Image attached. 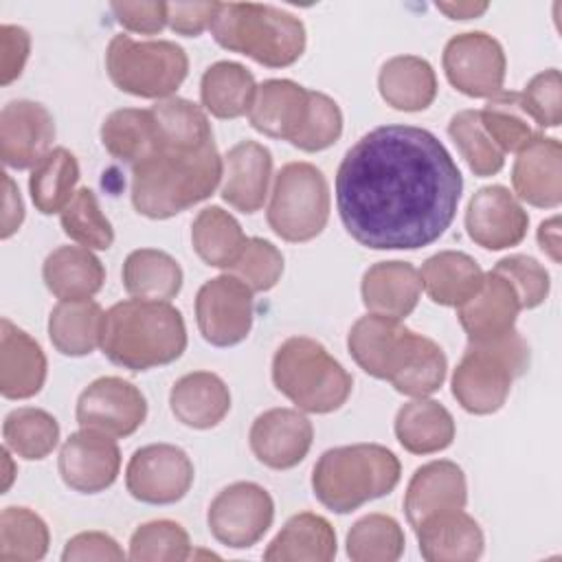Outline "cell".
Masks as SVG:
<instances>
[{
	"label": "cell",
	"instance_id": "cell-32",
	"mask_svg": "<svg viewBox=\"0 0 562 562\" xmlns=\"http://www.w3.org/2000/svg\"><path fill=\"white\" fill-rule=\"evenodd\" d=\"M419 279L422 290L432 303L459 307L479 292L485 272L470 255L459 250H441L422 263Z\"/></svg>",
	"mask_w": 562,
	"mask_h": 562
},
{
	"label": "cell",
	"instance_id": "cell-16",
	"mask_svg": "<svg viewBox=\"0 0 562 562\" xmlns=\"http://www.w3.org/2000/svg\"><path fill=\"white\" fill-rule=\"evenodd\" d=\"M57 470L70 490L79 494H99L114 485L121 472V450L114 437L81 428L61 443Z\"/></svg>",
	"mask_w": 562,
	"mask_h": 562
},
{
	"label": "cell",
	"instance_id": "cell-31",
	"mask_svg": "<svg viewBox=\"0 0 562 562\" xmlns=\"http://www.w3.org/2000/svg\"><path fill=\"white\" fill-rule=\"evenodd\" d=\"M378 90L393 110L422 112L437 97V75L424 57L395 55L382 64Z\"/></svg>",
	"mask_w": 562,
	"mask_h": 562
},
{
	"label": "cell",
	"instance_id": "cell-25",
	"mask_svg": "<svg viewBox=\"0 0 562 562\" xmlns=\"http://www.w3.org/2000/svg\"><path fill=\"white\" fill-rule=\"evenodd\" d=\"M310 110V90L292 79H266L248 110L250 125L270 138L292 143Z\"/></svg>",
	"mask_w": 562,
	"mask_h": 562
},
{
	"label": "cell",
	"instance_id": "cell-13",
	"mask_svg": "<svg viewBox=\"0 0 562 562\" xmlns=\"http://www.w3.org/2000/svg\"><path fill=\"white\" fill-rule=\"evenodd\" d=\"M443 72L452 88L472 99H490L505 83V50L501 42L483 31L459 33L443 48Z\"/></svg>",
	"mask_w": 562,
	"mask_h": 562
},
{
	"label": "cell",
	"instance_id": "cell-11",
	"mask_svg": "<svg viewBox=\"0 0 562 562\" xmlns=\"http://www.w3.org/2000/svg\"><path fill=\"white\" fill-rule=\"evenodd\" d=\"M274 520V501L266 487L252 481H237L217 492L206 512L211 536L231 549H250Z\"/></svg>",
	"mask_w": 562,
	"mask_h": 562
},
{
	"label": "cell",
	"instance_id": "cell-46",
	"mask_svg": "<svg viewBox=\"0 0 562 562\" xmlns=\"http://www.w3.org/2000/svg\"><path fill=\"white\" fill-rule=\"evenodd\" d=\"M59 222L64 233L83 248L108 250L114 241V228L88 187L77 189L75 198L59 213Z\"/></svg>",
	"mask_w": 562,
	"mask_h": 562
},
{
	"label": "cell",
	"instance_id": "cell-15",
	"mask_svg": "<svg viewBox=\"0 0 562 562\" xmlns=\"http://www.w3.org/2000/svg\"><path fill=\"white\" fill-rule=\"evenodd\" d=\"M75 415L81 428L130 437L147 417V400L136 384L119 375H103L81 391Z\"/></svg>",
	"mask_w": 562,
	"mask_h": 562
},
{
	"label": "cell",
	"instance_id": "cell-50",
	"mask_svg": "<svg viewBox=\"0 0 562 562\" xmlns=\"http://www.w3.org/2000/svg\"><path fill=\"white\" fill-rule=\"evenodd\" d=\"M492 270L512 283L518 294L520 310H533L547 301L551 281L547 268L538 259L529 255H509L503 257Z\"/></svg>",
	"mask_w": 562,
	"mask_h": 562
},
{
	"label": "cell",
	"instance_id": "cell-21",
	"mask_svg": "<svg viewBox=\"0 0 562 562\" xmlns=\"http://www.w3.org/2000/svg\"><path fill=\"white\" fill-rule=\"evenodd\" d=\"M514 193L538 209H558L562 202V145L538 134L522 147L512 167Z\"/></svg>",
	"mask_w": 562,
	"mask_h": 562
},
{
	"label": "cell",
	"instance_id": "cell-14",
	"mask_svg": "<svg viewBox=\"0 0 562 562\" xmlns=\"http://www.w3.org/2000/svg\"><path fill=\"white\" fill-rule=\"evenodd\" d=\"M193 476V463L182 448L173 443H149L130 457L125 487L140 503L171 505L187 496Z\"/></svg>",
	"mask_w": 562,
	"mask_h": 562
},
{
	"label": "cell",
	"instance_id": "cell-37",
	"mask_svg": "<svg viewBox=\"0 0 562 562\" xmlns=\"http://www.w3.org/2000/svg\"><path fill=\"white\" fill-rule=\"evenodd\" d=\"M121 277L130 296L154 301L173 299L184 281L180 263L158 248L132 250L123 261Z\"/></svg>",
	"mask_w": 562,
	"mask_h": 562
},
{
	"label": "cell",
	"instance_id": "cell-44",
	"mask_svg": "<svg viewBox=\"0 0 562 562\" xmlns=\"http://www.w3.org/2000/svg\"><path fill=\"white\" fill-rule=\"evenodd\" d=\"M347 555L353 562H395L404 553V529L389 514H367L347 531Z\"/></svg>",
	"mask_w": 562,
	"mask_h": 562
},
{
	"label": "cell",
	"instance_id": "cell-45",
	"mask_svg": "<svg viewBox=\"0 0 562 562\" xmlns=\"http://www.w3.org/2000/svg\"><path fill=\"white\" fill-rule=\"evenodd\" d=\"M448 134L474 176L487 178L503 169L505 154L483 130L479 110L457 112L448 123Z\"/></svg>",
	"mask_w": 562,
	"mask_h": 562
},
{
	"label": "cell",
	"instance_id": "cell-2",
	"mask_svg": "<svg viewBox=\"0 0 562 562\" xmlns=\"http://www.w3.org/2000/svg\"><path fill=\"white\" fill-rule=\"evenodd\" d=\"M347 349L364 373L391 382L408 397H428L446 380L443 349L391 316H360L349 329Z\"/></svg>",
	"mask_w": 562,
	"mask_h": 562
},
{
	"label": "cell",
	"instance_id": "cell-33",
	"mask_svg": "<svg viewBox=\"0 0 562 562\" xmlns=\"http://www.w3.org/2000/svg\"><path fill=\"white\" fill-rule=\"evenodd\" d=\"M158 136V151L195 154L213 143V130L206 112L180 97L156 101L149 108Z\"/></svg>",
	"mask_w": 562,
	"mask_h": 562
},
{
	"label": "cell",
	"instance_id": "cell-53",
	"mask_svg": "<svg viewBox=\"0 0 562 562\" xmlns=\"http://www.w3.org/2000/svg\"><path fill=\"white\" fill-rule=\"evenodd\" d=\"M116 22L140 35H156L167 24V2H112Z\"/></svg>",
	"mask_w": 562,
	"mask_h": 562
},
{
	"label": "cell",
	"instance_id": "cell-39",
	"mask_svg": "<svg viewBox=\"0 0 562 562\" xmlns=\"http://www.w3.org/2000/svg\"><path fill=\"white\" fill-rule=\"evenodd\" d=\"M248 237L239 222L222 206L202 209L191 224V244L198 257L213 268L231 270L239 259Z\"/></svg>",
	"mask_w": 562,
	"mask_h": 562
},
{
	"label": "cell",
	"instance_id": "cell-57",
	"mask_svg": "<svg viewBox=\"0 0 562 562\" xmlns=\"http://www.w3.org/2000/svg\"><path fill=\"white\" fill-rule=\"evenodd\" d=\"M538 244L551 257L553 263H560L562 246H560V217L558 215H553L551 220H544L538 226Z\"/></svg>",
	"mask_w": 562,
	"mask_h": 562
},
{
	"label": "cell",
	"instance_id": "cell-17",
	"mask_svg": "<svg viewBox=\"0 0 562 562\" xmlns=\"http://www.w3.org/2000/svg\"><path fill=\"white\" fill-rule=\"evenodd\" d=\"M529 226V215L507 187H481L468 202L465 231L485 250L518 246Z\"/></svg>",
	"mask_w": 562,
	"mask_h": 562
},
{
	"label": "cell",
	"instance_id": "cell-38",
	"mask_svg": "<svg viewBox=\"0 0 562 562\" xmlns=\"http://www.w3.org/2000/svg\"><path fill=\"white\" fill-rule=\"evenodd\" d=\"M105 151L127 165H138L158 151V136L149 110L121 108L105 116L101 125Z\"/></svg>",
	"mask_w": 562,
	"mask_h": 562
},
{
	"label": "cell",
	"instance_id": "cell-4",
	"mask_svg": "<svg viewBox=\"0 0 562 562\" xmlns=\"http://www.w3.org/2000/svg\"><path fill=\"white\" fill-rule=\"evenodd\" d=\"M222 180L215 143L195 154L156 151L132 167V204L149 220L173 217L206 200Z\"/></svg>",
	"mask_w": 562,
	"mask_h": 562
},
{
	"label": "cell",
	"instance_id": "cell-6",
	"mask_svg": "<svg viewBox=\"0 0 562 562\" xmlns=\"http://www.w3.org/2000/svg\"><path fill=\"white\" fill-rule=\"evenodd\" d=\"M213 40L268 68L292 66L305 50V24L272 4L220 2L211 22Z\"/></svg>",
	"mask_w": 562,
	"mask_h": 562
},
{
	"label": "cell",
	"instance_id": "cell-24",
	"mask_svg": "<svg viewBox=\"0 0 562 562\" xmlns=\"http://www.w3.org/2000/svg\"><path fill=\"white\" fill-rule=\"evenodd\" d=\"M415 536L426 562H474L485 549L481 525L463 509H448L424 518L415 527Z\"/></svg>",
	"mask_w": 562,
	"mask_h": 562
},
{
	"label": "cell",
	"instance_id": "cell-1",
	"mask_svg": "<svg viewBox=\"0 0 562 562\" xmlns=\"http://www.w3.org/2000/svg\"><path fill=\"white\" fill-rule=\"evenodd\" d=\"M463 176L446 145L417 125H380L360 136L336 171L347 233L371 250H417L457 215Z\"/></svg>",
	"mask_w": 562,
	"mask_h": 562
},
{
	"label": "cell",
	"instance_id": "cell-19",
	"mask_svg": "<svg viewBox=\"0 0 562 562\" xmlns=\"http://www.w3.org/2000/svg\"><path fill=\"white\" fill-rule=\"evenodd\" d=\"M248 441L259 463L272 470H290L307 457L314 426L299 408H270L255 417Z\"/></svg>",
	"mask_w": 562,
	"mask_h": 562
},
{
	"label": "cell",
	"instance_id": "cell-12",
	"mask_svg": "<svg viewBox=\"0 0 562 562\" xmlns=\"http://www.w3.org/2000/svg\"><path fill=\"white\" fill-rule=\"evenodd\" d=\"M255 318L252 290L226 272L209 279L195 296V321L202 338L213 347H233L246 340Z\"/></svg>",
	"mask_w": 562,
	"mask_h": 562
},
{
	"label": "cell",
	"instance_id": "cell-9",
	"mask_svg": "<svg viewBox=\"0 0 562 562\" xmlns=\"http://www.w3.org/2000/svg\"><path fill=\"white\" fill-rule=\"evenodd\" d=\"M105 68L112 83L140 99H169L187 79L189 57L169 40H132L114 35L105 50Z\"/></svg>",
	"mask_w": 562,
	"mask_h": 562
},
{
	"label": "cell",
	"instance_id": "cell-40",
	"mask_svg": "<svg viewBox=\"0 0 562 562\" xmlns=\"http://www.w3.org/2000/svg\"><path fill=\"white\" fill-rule=\"evenodd\" d=\"M79 182V162L66 147H53L29 176V191L42 215L61 213L75 198Z\"/></svg>",
	"mask_w": 562,
	"mask_h": 562
},
{
	"label": "cell",
	"instance_id": "cell-18",
	"mask_svg": "<svg viewBox=\"0 0 562 562\" xmlns=\"http://www.w3.org/2000/svg\"><path fill=\"white\" fill-rule=\"evenodd\" d=\"M55 140L50 112L29 99L9 101L0 112V158L11 169H33Z\"/></svg>",
	"mask_w": 562,
	"mask_h": 562
},
{
	"label": "cell",
	"instance_id": "cell-41",
	"mask_svg": "<svg viewBox=\"0 0 562 562\" xmlns=\"http://www.w3.org/2000/svg\"><path fill=\"white\" fill-rule=\"evenodd\" d=\"M479 114L483 130L503 154H518L538 136L536 123L527 114L520 92L501 90L498 94L487 99L485 108L479 110Z\"/></svg>",
	"mask_w": 562,
	"mask_h": 562
},
{
	"label": "cell",
	"instance_id": "cell-8",
	"mask_svg": "<svg viewBox=\"0 0 562 562\" xmlns=\"http://www.w3.org/2000/svg\"><path fill=\"white\" fill-rule=\"evenodd\" d=\"M529 369V345L514 329L492 342H468L454 373L452 395L472 415L503 408L512 384Z\"/></svg>",
	"mask_w": 562,
	"mask_h": 562
},
{
	"label": "cell",
	"instance_id": "cell-59",
	"mask_svg": "<svg viewBox=\"0 0 562 562\" xmlns=\"http://www.w3.org/2000/svg\"><path fill=\"white\" fill-rule=\"evenodd\" d=\"M2 457H4V461H7V479H4V490H9V485H11V479H13V470H11V457H9V448L4 446V450H2Z\"/></svg>",
	"mask_w": 562,
	"mask_h": 562
},
{
	"label": "cell",
	"instance_id": "cell-26",
	"mask_svg": "<svg viewBox=\"0 0 562 562\" xmlns=\"http://www.w3.org/2000/svg\"><path fill=\"white\" fill-rule=\"evenodd\" d=\"M46 356L40 342L9 318L0 321V393L7 400H29L46 382Z\"/></svg>",
	"mask_w": 562,
	"mask_h": 562
},
{
	"label": "cell",
	"instance_id": "cell-28",
	"mask_svg": "<svg viewBox=\"0 0 562 562\" xmlns=\"http://www.w3.org/2000/svg\"><path fill=\"white\" fill-rule=\"evenodd\" d=\"M169 406L180 424L195 430H209L228 415L231 391L217 373L193 371L173 382Z\"/></svg>",
	"mask_w": 562,
	"mask_h": 562
},
{
	"label": "cell",
	"instance_id": "cell-42",
	"mask_svg": "<svg viewBox=\"0 0 562 562\" xmlns=\"http://www.w3.org/2000/svg\"><path fill=\"white\" fill-rule=\"evenodd\" d=\"M2 437L13 454L26 461H40L55 450L59 441V424L44 408L20 406L4 417Z\"/></svg>",
	"mask_w": 562,
	"mask_h": 562
},
{
	"label": "cell",
	"instance_id": "cell-48",
	"mask_svg": "<svg viewBox=\"0 0 562 562\" xmlns=\"http://www.w3.org/2000/svg\"><path fill=\"white\" fill-rule=\"evenodd\" d=\"M226 272L241 279L252 292H268L283 274V255L272 241L248 237L239 259Z\"/></svg>",
	"mask_w": 562,
	"mask_h": 562
},
{
	"label": "cell",
	"instance_id": "cell-52",
	"mask_svg": "<svg viewBox=\"0 0 562 562\" xmlns=\"http://www.w3.org/2000/svg\"><path fill=\"white\" fill-rule=\"evenodd\" d=\"M61 560L64 562H83V560L121 562V560H125V553L110 533L81 531L66 542V547L61 551Z\"/></svg>",
	"mask_w": 562,
	"mask_h": 562
},
{
	"label": "cell",
	"instance_id": "cell-22",
	"mask_svg": "<svg viewBox=\"0 0 562 562\" xmlns=\"http://www.w3.org/2000/svg\"><path fill=\"white\" fill-rule=\"evenodd\" d=\"M272 178V154L257 140L233 145L222 158L220 195L228 206L241 213H255L268 198Z\"/></svg>",
	"mask_w": 562,
	"mask_h": 562
},
{
	"label": "cell",
	"instance_id": "cell-10",
	"mask_svg": "<svg viewBox=\"0 0 562 562\" xmlns=\"http://www.w3.org/2000/svg\"><path fill=\"white\" fill-rule=\"evenodd\" d=\"M268 226L285 241L303 244L323 233L329 220V184L312 162L279 169L266 211Z\"/></svg>",
	"mask_w": 562,
	"mask_h": 562
},
{
	"label": "cell",
	"instance_id": "cell-58",
	"mask_svg": "<svg viewBox=\"0 0 562 562\" xmlns=\"http://www.w3.org/2000/svg\"><path fill=\"white\" fill-rule=\"evenodd\" d=\"M435 7L450 20H472L490 9L487 2H437Z\"/></svg>",
	"mask_w": 562,
	"mask_h": 562
},
{
	"label": "cell",
	"instance_id": "cell-47",
	"mask_svg": "<svg viewBox=\"0 0 562 562\" xmlns=\"http://www.w3.org/2000/svg\"><path fill=\"white\" fill-rule=\"evenodd\" d=\"M189 558V533L173 520H149L130 538V560L134 562H180Z\"/></svg>",
	"mask_w": 562,
	"mask_h": 562
},
{
	"label": "cell",
	"instance_id": "cell-51",
	"mask_svg": "<svg viewBox=\"0 0 562 562\" xmlns=\"http://www.w3.org/2000/svg\"><path fill=\"white\" fill-rule=\"evenodd\" d=\"M520 97L538 127H558L562 123V81L558 68L533 75Z\"/></svg>",
	"mask_w": 562,
	"mask_h": 562
},
{
	"label": "cell",
	"instance_id": "cell-3",
	"mask_svg": "<svg viewBox=\"0 0 562 562\" xmlns=\"http://www.w3.org/2000/svg\"><path fill=\"white\" fill-rule=\"evenodd\" d=\"M187 349V325L169 301L125 299L103 318V356L130 371H149L178 360Z\"/></svg>",
	"mask_w": 562,
	"mask_h": 562
},
{
	"label": "cell",
	"instance_id": "cell-54",
	"mask_svg": "<svg viewBox=\"0 0 562 562\" xmlns=\"http://www.w3.org/2000/svg\"><path fill=\"white\" fill-rule=\"evenodd\" d=\"M31 53V35L26 29L15 24L0 26V83L9 86L15 81Z\"/></svg>",
	"mask_w": 562,
	"mask_h": 562
},
{
	"label": "cell",
	"instance_id": "cell-34",
	"mask_svg": "<svg viewBox=\"0 0 562 562\" xmlns=\"http://www.w3.org/2000/svg\"><path fill=\"white\" fill-rule=\"evenodd\" d=\"M454 419L450 411L428 397H415L395 415V437L411 454H432L454 441Z\"/></svg>",
	"mask_w": 562,
	"mask_h": 562
},
{
	"label": "cell",
	"instance_id": "cell-27",
	"mask_svg": "<svg viewBox=\"0 0 562 562\" xmlns=\"http://www.w3.org/2000/svg\"><path fill=\"white\" fill-rule=\"evenodd\" d=\"M360 294L369 314L402 321L419 303V270L408 261H378L362 274Z\"/></svg>",
	"mask_w": 562,
	"mask_h": 562
},
{
	"label": "cell",
	"instance_id": "cell-29",
	"mask_svg": "<svg viewBox=\"0 0 562 562\" xmlns=\"http://www.w3.org/2000/svg\"><path fill=\"white\" fill-rule=\"evenodd\" d=\"M42 279L59 301L92 299L105 283V268L90 248L59 246L44 259Z\"/></svg>",
	"mask_w": 562,
	"mask_h": 562
},
{
	"label": "cell",
	"instance_id": "cell-49",
	"mask_svg": "<svg viewBox=\"0 0 562 562\" xmlns=\"http://www.w3.org/2000/svg\"><path fill=\"white\" fill-rule=\"evenodd\" d=\"M342 134V112L338 103L316 90H310V110L301 132L294 136L290 145L301 151H323L331 147Z\"/></svg>",
	"mask_w": 562,
	"mask_h": 562
},
{
	"label": "cell",
	"instance_id": "cell-30",
	"mask_svg": "<svg viewBox=\"0 0 562 562\" xmlns=\"http://www.w3.org/2000/svg\"><path fill=\"white\" fill-rule=\"evenodd\" d=\"M336 531L318 514H294L263 551L266 562H329L336 558Z\"/></svg>",
	"mask_w": 562,
	"mask_h": 562
},
{
	"label": "cell",
	"instance_id": "cell-23",
	"mask_svg": "<svg viewBox=\"0 0 562 562\" xmlns=\"http://www.w3.org/2000/svg\"><path fill=\"white\" fill-rule=\"evenodd\" d=\"M465 503L468 481L461 465L437 459L413 472L404 494V514L415 529L424 518L448 509H463Z\"/></svg>",
	"mask_w": 562,
	"mask_h": 562
},
{
	"label": "cell",
	"instance_id": "cell-20",
	"mask_svg": "<svg viewBox=\"0 0 562 562\" xmlns=\"http://www.w3.org/2000/svg\"><path fill=\"white\" fill-rule=\"evenodd\" d=\"M520 301L512 283L490 270L479 292L457 307V318L468 334V342H492L514 331Z\"/></svg>",
	"mask_w": 562,
	"mask_h": 562
},
{
	"label": "cell",
	"instance_id": "cell-7",
	"mask_svg": "<svg viewBox=\"0 0 562 562\" xmlns=\"http://www.w3.org/2000/svg\"><path fill=\"white\" fill-rule=\"evenodd\" d=\"M272 382L303 413H334L353 389L351 373L314 338L292 336L272 358Z\"/></svg>",
	"mask_w": 562,
	"mask_h": 562
},
{
	"label": "cell",
	"instance_id": "cell-5",
	"mask_svg": "<svg viewBox=\"0 0 562 562\" xmlns=\"http://www.w3.org/2000/svg\"><path fill=\"white\" fill-rule=\"evenodd\" d=\"M400 459L380 443H351L325 450L312 470L318 503L336 514H349L369 501L386 496L400 483Z\"/></svg>",
	"mask_w": 562,
	"mask_h": 562
},
{
	"label": "cell",
	"instance_id": "cell-36",
	"mask_svg": "<svg viewBox=\"0 0 562 562\" xmlns=\"http://www.w3.org/2000/svg\"><path fill=\"white\" fill-rule=\"evenodd\" d=\"M257 83L252 72L237 61H215L200 79V99L215 119H239L248 114Z\"/></svg>",
	"mask_w": 562,
	"mask_h": 562
},
{
	"label": "cell",
	"instance_id": "cell-35",
	"mask_svg": "<svg viewBox=\"0 0 562 562\" xmlns=\"http://www.w3.org/2000/svg\"><path fill=\"white\" fill-rule=\"evenodd\" d=\"M105 312L92 299L59 301L48 316V338L61 356L81 358L101 347Z\"/></svg>",
	"mask_w": 562,
	"mask_h": 562
},
{
	"label": "cell",
	"instance_id": "cell-55",
	"mask_svg": "<svg viewBox=\"0 0 562 562\" xmlns=\"http://www.w3.org/2000/svg\"><path fill=\"white\" fill-rule=\"evenodd\" d=\"M220 2H167V24L171 31L184 37H198L217 13Z\"/></svg>",
	"mask_w": 562,
	"mask_h": 562
},
{
	"label": "cell",
	"instance_id": "cell-43",
	"mask_svg": "<svg viewBox=\"0 0 562 562\" xmlns=\"http://www.w3.org/2000/svg\"><path fill=\"white\" fill-rule=\"evenodd\" d=\"M50 533L40 514L29 507H4L0 514V560L35 562L48 553Z\"/></svg>",
	"mask_w": 562,
	"mask_h": 562
},
{
	"label": "cell",
	"instance_id": "cell-56",
	"mask_svg": "<svg viewBox=\"0 0 562 562\" xmlns=\"http://www.w3.org/2000/svg\"><path fill=\"white\" fill-rule=\"evenodd\" d=\"M2 184H4V211H2L0 237L9 239L15 231H20V226L24 222V204H22L20 191L9 173H2Z\"/></svg>",
	"mask_w": 562,
	"mask_h": 562
}]
</instances>
